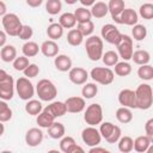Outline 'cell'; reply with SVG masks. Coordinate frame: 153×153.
<instances>
[{"instance_id": "obj_28", "label": "cell", "mask_w": 153, "mask_h": 153, "mask_svg": "<svg viewBox=\"0 0 153 153\" xmlns=\"http://www.w3.org/2000/svg\"><path fill=\"white\" fill-rule=\"evenodd\" d=\"M54 121H55V118L49 112H47L45 110H42L37 115V120H36L38 127H41V128H49Z\"/></svg>"}, {"instance_id": "obj_51", "label": "cell", "mask_w": 153, "mask_h": 153, "mask_svg": "<svg viewBox=\"0 0 153 153\" xmlns=\"http://www.w3.org/2000/svg\"><path fill=\"white\" fill-rule=\"evenodd\" d=\"M75 152H80V153H84V148L80 147L79 145H76V142H74L67 151V153H75Z\"/></svg>"}, {"instance_id": "obj_12", "label": "cell", "mask_w": 153, "mask_h": 153, "mask_svg": "<svg viewBox=\"0 0 153 153\" xmlns=\"http://www.w3.org/2000/svg\"><path fill=\"white\" fill-rule=\"evenodd\" d=\"M118 103L122 106L129 109H136V99H135V91L130 88H123L118 93Z\"/></svg>"}, {"instance_id": "obj_44", "label": "cell", "mask_w": 153, "mask_h": 153, "mask_svg": "<svg viewBox=\"0 0 153 153\" xmlns=\"http://www.w3.org/2000/svg\"><path fill=\"white\" fill-rule=\"evenodd\" d=\"M29 59L23 55V56H17L14 60H13V68L16 71H19V72H23L27 66H29Z\"/></svg>"}, {"instance_id": "obj_15", "label": "cell", "mask_w": 153, "mask_h": 153, "mask_svg": "<svg viewBox=\"0 0 153 153\" xmlns=\"http://www.w3.org/2000/svg\"><path fill=\"white\" fill-rule=\"evenodd\" d=\"M43 141V131L39 128H30L25 134V143L30 147H36Z\"/></svg>"}, {"instance_id": "obj_42", "label": "cell", "mask_w": 153, "mask_h": 153, "mask_svg": "<svg viewBox=\"0 0 153 153\" xmlns=\"http://www.w3.org/2000/svg\"><path fill=\"white\" fill-rule=\"evenodd\" d=\"M76 29L82 33V36L85 37H88L92 35L93 30H94V24L92 20H87V22H84V23H78V26Z\"/></svg>"}, {"instance_id": "obj_8", "label": "cell", "mask_w": 153, "mask_h": 153, "mask_svg": "<svg viewBox=\"0 0 153 153\" xmlns=\"http://www.w3.org/2000/svg\"><path fill=\"white\" fill-rule=\"evenodd\" d=\"M117 47V51H118V55L124 60V61H128L131 59V55H133V38L128 35H121V38H120V42L116 44Z\"/></svg>"}, {"instance_id": "obj_30", "label": "cell", "mask_w": 153, "mask_h": 153, "mask_svg": "<svg viewBox=\"0 0 153 153\" xmlns=\"http://www.w3.org/2000/svg\"><path fill=\"white\" fill-rule=\"evenodd\" d=\"M39 47L36 42H32V41H27L23 44V48H22V51L23 54L26 56V57H33L38 54L39 51Z\"/></svg>"}, {"instance_id": "obj_17", "label": "cell", "mask_w": 153, "mask_h": 153, "mask_svg": "<svg viewBox=\"0 0 153 153\" xmlns=\"http://www.w3.org/2000/svg\"><path fill=\"white\" fill-rule=\"evenodd\" d=\"M137 20H139V14L133 8H124L120 14V24L133 26L137 24Z\"/></svg>"}, {"instance_id": "obj_47", "label": "cell", "mask_w": 153, "mask_h": 153, "mask_svg": "<svg viewBox=\"0 0 153 153\" xmlns=\"http://www.w3.org/2000/svg\"><path fill=\"white\" fill-rule=\"evenodd\" d=\"M114 127H115V124L111 122H103L100 124V128H99V133H100L102 137L106 139L111 134V131L114 130Z\"/></svg>"}, {"instance_id": "obj_34", "label": "cell", "mask_w": 153, "mask_h": 153, "mask_svg": "<svg viewBox=\"0 0 153 153\" xmlns=\"http://www.w3.org/2000/svg\"><path fill=\"white\" fill-rule=\"evenodd\" d=\"M118 149L122 153H129L133 151V143L134 140L130 136H121L118 139Z\"/></svg>"}, {"instance_id": "obj_50", "label": "cell", "mask_w": 153, "mask_h": 153, "mask_svg": "<svg viewBox=\"0 0 153 153\" xmlns=\"http://www.w3.org/2000/svg\"><path fill=\"white\" fill-rule=\"evenodd\" d=\"M145 131L146 135L153 140V118H149L145 124Z\"/></svg>"}, {"instance_id": "obj_27", "label": "cell", "mask_w": 153, "mask_h": 153, "mask_svg": "<svg viewBox=\"0 0 153 153\" xmlns=\"http://www.w3.org/2000/svg\"><path fill=\"white\" fill-rule=\"evenodd\" d=\"M84 41V36L82 33L78 30V29H71L67 33V42L68 44L73 45V47H78Z\"/></svg>"}, {"instance_id": "obj_45", "label": "cell", "mask_w": 153, "mask_h": 153, "mask_svg": "<svg viewBox=\"0 0 153 153\" xmlns=\"http://www.w3.org/2000/svg\"><path fill=\"white\" fill-rule=\"evenodd\" d=\"M24 73V76L26 78H35L39 74V67L36 65V63H29V66L23 71Z\"/></svg>"}, {"instance_id": "obj_1", "label": "cell", "mask_w": 153, "mask_h": 153, "mask_svg": "<svg viewBox=\"0 0 153 153\" xmlns=\"http://www.w3.org/2000/svg\"><path fill=\"white\" fill-rule=\"evenodd\" d=\"M136 109L148 110L153 104V92L149 84H140L135 90Z\"/></svg>"}, {"instance_id": "obj_21", "label": "cell", "mask_w": 153, "mask_h": 153, "mask_svg": "<svg viewBox=\"0 0 153 153\" xmlns=\"http://www.w3.org/2000/svg\"><path fill=\"white\" fill-rule=\"evenodd\" d=\"M153 142L152 139H149L147 135H141V136H137L135 140H134V143H133V149L139 152V153H145L148 151L151 143Z\"/></svg>"}, {"instance_id": "obj_20", "label": "cell", "mask_w": 153, "mask_h": 153, "mask_svg": "<svg viewBox=\"0 0 153 153\" xmlns=\"http://www.w3.org/2000/svg\"><path fill=\"white\" fill-rule=\"evenodd\" d=\"M55 68L60 72H68L72 68V59L65 54H57L54 59Z\"/></svg>"}, {"instance_id": "obj_29", "label": "cell", "mask_w": 153, "mask_h": 153, "mask_svg": "<svg viewBox=\"0 0 153 153\" xmlns=\"http://www.w3.org/2000/svg\"><path fill=\"white\" fill-rule=\"evenodd\" d=\"M47 35L50 39L53 41H56V39H60L63 35V27L59 24V23H53L48 26L47 29Z\"/></svg>"}, {"instance_id": "obj_31", "label": "cell", "mask_w": 153, "mask_h": 153, "mask_svg": "<svg viewBox=\"0 0 153 153\" xmlns=\"http://www.w3.org/2000/svg\"><path fill=\"white\" fill-rule=\"evenodd\" d=\"M42 110H43V108H42V103L39 100L31 98L25 104V111L31 116H37Z\"/></svg>"}, {"instance_id": "obj_59", "label": "cell", "mask_w": 153, "mask_h": 153, "mask_svg": "<svg viewBox=\"0 0 153 153\" xmlns=\"http://www.w3.org/2000/svg\"><path fill=\"white\" fill-rule=\"evenodd\" d=\"M76 1H79V0H65V2L68 4V5H74Z\"/></svg>"}, {"instance_id": "obj_54", "label": "cell", "mask_w": 153, "mask_h": 153, "mask_svg": "<svg viewBox=\"0 0 153 153\" xmlns=\"http://www.w3.org/2000/svg\"><path fill=\"white\" fill-rule=\"evenodd\" d=\"M97 152H103V153H108L109 151H108V149H105V148L98 147V146H94V147H91V148H90V153H97Z\"/></svg>"}, {"instance_id": "obj_23", "label": "cell", "mask_w": 153, "mask_h": 153, "mask_svg": "<svg viewBox=\"0 0 153 153\" xmlns=\"http://www.w3.org/2000/svg\"><path fill=\"white\" fill-rule=\"evenodd\" d=\"M48 129V134H49V136L51 137V139H55V140H57V139H61L62 136H65V133H66V128H65V126L61 123V122H53V124L49 127V128H47Z\"/></svg>"}, {"instance_id": "obj_33", "label": "cell", "mask_w": 153, "mask_h": 153, "mask_svg": "<svg viewBox=\"0 0 153 153\" xmlns=\"http://www.w3.org/2000/svg\"><path fill=\"white\" fill-rule=\"evenodd\" d=\"M97 92H98V86L94 82H85L82 86V90H81L82 98H85V99L93 98L97 94Z\"/></svg>"}, {"instance_id": "obj_11", "label": "cell", "mask_w": 153, "mask_h": 153, "mask_svg": "<svg viewBox=\"0 0 153 153\" xmlns=\"http://www.w3.org/2000/svg\"><path fill=\"white\" fill-rule=\"evenodd\" d=\"M100 35H102V38L105 39L108 43L110 44H117L120 42V38H121V32L120 30L112 25V24H105L102 26V30H100Z\"/></svg>"}, {"instance_id": "obj_43", "label": "cell", "mask_w": 153, "mask_h": 153, "mask_svg": "<svg viewBox=\"0 0 153 153\" xmlns=\"http://www.w3.org/2000/svg\"><path fill=\"white\" fill-rule=\"evenodd\" d=\"M139 14L143 18V19H152L153 18V4L151 2H146L143 5L140 6L139 8Z\"/></svg>"}, {"instance_id": "obj_37", "label": "cell", "mask_w": 153, "mask_h": 153, "mask_svg": "<svg viewBox=\"0 0 153 153\" xmlns=\"http://www.w3.org/2000/svg\"><path fill=\"white\" fill-rule=\"evenodd\" d=\"M102 60H103L105 66L112 67V66H115L118 62V54L116 51H114V50H108V51L103 53Z\"/></svg>"}, {"instance_id": "obj_9", "label": "cell", "mask_w": 153, "mask_h": 153, "mask_svg": "<svg viewBox=\"0 0 153 153\" xmlns=\"http://www.w3.org/2000/svg\"><path fill=\"white\" fill-rule=\"evenodd\" d=\"M81 140L87 146L94 147V146H98L100 143L102 135L97 128H94L93 126H88L81 131Z\"/></svg>"}, {"instance_id": "obj_35", "label": "cell", "mask_w": 153, "mask_h": 153, "mask_svg": "<svg viewBox=\"0 0 153 153\" xmlns=\"http://www.w3.org/2000/svg\"><path fill=\"white\" fill-rule=\"evenodd\" d=\"M73 14H74V17H75L76 23H84V22L91 20V18H92L91 11L87 10L86 7H79V8H76Z\"/></svg>"}, {"instance_id": "obj_32", "label": "cell", "mask_w": 153, "mask_h": 153, "mask_svg": "<svg viewBox=\"0 0 153 153\" xmlns=\"http://www.w3.org/2000/svg\"><path fill=\"white\" fill-rule=\"evenodd\" d=\"M59 24L63 27V29H73L74 25L76 24L75 17L73 13L71 12H66L63 14H61L60 19H59Z\"/></svg>"}, {"instance_id": "obj_25", "label": "cell", "mask_w": 153, "mask_h": 153, "mask_svg": "<svg viewBox=\"0 0 153 153\" xmlns=\"http://www.w3.org/2000/svg\"><path fill=\"white\" fill-rule=\"evenodd\" d=\"M131 60L134 61V63L141 66V65H147L149 61H151V54L147 51V50H136V51H133V55H131Z\"/></svg>"}, {"instance_id": "obj_48", "label": "cell", "mask_w": 153, "mask_h": 153, "mask_svg": "<svg viewBox=\"0 0 153 153\" xmlns=\"http://www.w3.org/2000/svg\"><path fill=\"white\" fill-rule=\"evenodd\" d=\"M75 142V140L72 137V136H62L61 137V141H60V149L65 153H67L68 148Z\"/></svg>"}, {"instance_id": "obj_40", "label": "cell", "mask_w": 153, "mask_h": 153, "mask_svg": "<svg viewBox=\"0 0 153 153\" xmlns=\"http://www.w3.org/2000/svg\"><path fill=\"white\" fill-rule=\"evenodd\" d=\"M131 35H133V38H134L135 41H142V39H145L146 36H147V29H146L145 25L135 24V25H133Z\"/></svg>"}, {"instance_id": "obj_19", "label": "cell", "mask_w": 153, "mask_h": 153, "mask_svg": "<svg viewBox=\"0 0 153 153\" xmlns=\"http://www.w3.org/2000/svg\"><path fill=\"white\" fill-rule=\"evenodd\" d=\"M43 110H45L47 112H49L54 118L56 117H61L63 116L66 112H67V109H66V105H65V102H51L49 105H47Z\"/></svg>"}, {"instance_id": "obj_58", "label": "cell", "mask_w": 153, "mask_h": 153, "mask_svg": "<svg viewBox=\"0 0 153 153\" xmlns=\"http://www.w3.org/2000/svg\"><path fill=\"white\" fill-rule=\"evenodd\" d=\"M4 131H5V126L2 124V122L0 121V136L4 134Z\"/></svg>"}, {"instance_id": "obj_56", "label": "cell", "mask_w": 153, "mask_h": 153, "mask_svg": "<svg viewBox=\"0 0 153 153\" xmlns=\"http://www.w3.org/2000/svg\"><path fill=\"white\" fill-rule=\"evenodd\" d=\"M80 2H81V5H84V6H92L94 2H96V0H79Z\"/></svg>"}, {"instance_id": "obj_36", "label": "cell", "mask_w": 153, "mask_h": 153, "mask_svg": "<svg viewBox=\"0 0 153 153\" xmlns=\"http://www.w3.org/2000/svg\"><path fill=\"white\" fill-rule=\"evenodd\" d=\"M137 76L142 80L149 81L153 79V67L151 65H141L137 69Z\"/></svg>"}, {"instance_id": "obj_2", "label": "cell", "mask_w": 153, "mask_h": 153, "mask_svg": "<svg viewBox=\"0 0 153 153\" xmlns=\"http://www.w3.org/2000/svg\"><path fill=\"white\" fill-rule=\"evenodd\" d=\"M85 49L91 61H98L103 55V39L99 36H88L85 42Z\"/></svg>"}, {"instance_id": "obj_10", "label": "cell", "mask_w": 153, "mask_h": 153, "mask_svg": "<svg viewBox=\"0 0 153 153\" xmlns=\"http://www.w3.org/2000/svg\"><path fill=\"white\" fill-rule=\"evenodd\" d=\"M14 80L10 74H7L0 81V99L11 100L14 96Z\"/></svg>"}, {"instance_id": "obj_6", "label": "cell", "mask_w": 153, "mask_h": 153, "mask_svg": "<svg viewBox=\"0 0 153 153\" xmlns=\"http://www.w3.org/2000/svg\"><path fill=\"white\" fill-rule=\"evenodd\" d=\"M14 87H16V91H17L19 98L23 100H29L35 94V87H33L32 82L29 80V78H26V76L19 78L16 81Z\"/></svg>"}, {"instance_id": "obj_14", "label": "cell", "mask_w": 153, "mask_h": 153, "mask_svg": "<svg viewBox=\"0 0 153 153\" xmlns=\"http://www.w3.org/2000/svg\"><path fill=\"white\" fill-rule=\"evenodd\" d=\"M68 72V78L74 85H84L87 81L88 73L81 67H73Z\"/></svg>"}, {"instance_id": "obj_52", "label": "cell", "mask_w": 153, "mask_h": 153, "mask_svg": "<svg viewBox=\"0 0 153 153\" xmlns=\"http://www.w3.org/2000/svg\"><path fill=\"white\" fill-rule=\"evenodd\" d=\"M42 2H43V0H26V4L32 8H36V7L41 6Z\"/></svg>"}, {"instance_id": "obj_26", "label": "cell", "mask_w": 153, "mask_h": 153, "mask_svg": "<svg viewBox=\"0 0 153 153\" xmlns=\"http://www.w3.org/2000/svg\"><path fill=\"white\" fill-rule=\"evenodd\" d=\"M116 118L120 123H123V124H127L129 122H131L133 120V112L129 108H126V106H121L116 110Z\"/></svg>"}, {"instance_id": "obj_3", "label": "cell", "mask_w": 153, "mask_h": 153, "mask_svg": "<svg viewBox=\"0 0 153 153\" xmlns=\"http://www.w3.org/2000/svg\"><path fill=\"white\" fill-rule=\"evenodd\" d=\"M37 96L43 102H51L57 96V88L49 79H41L36 86Z\"/></svg>"}, {"instance_id": "obj_16", "label": "cell", "mask_w": 153, "mask_h": 153, "mask_svg": "<svg viewBox=\"0 0 153 153\" xmlns=\"http://www.w3.org/2000/svg\"><path fill=\"white\" fill-rule=\"evenodd\" d=\"M124 10V0H109L108 11L111 14V18L120 24V14Z\"/></svg>"}, {"instance_id": "obj_4", "label": "cell", "mask_w": 153, "mask_h": 153, "mask_svg": "<svg viewBox=\"0 0 153 153\" xmlns=\"http://www.w3.org/2000/svg\"><path fill=\"white\" fill-rule=\"evenodd\" d=\"M1 23L4 26V31L12 37L18 36V33L23 26L19 17L16 13H6L5 16H2Z\"/></svg>"}, {"instance_id": "obj_18", "label": "cell", "mask_w": 153, "mask_h": 153, "mask_svg": "<svg viewBox=\"0 0 153 153\" xmlns=\"http://www.w3.org/2000/svg\"><path fill=\"white\" fill-rule=\"evenodd\" d=\"M39 49H41L42 54H43L44 56H47V57H55V56L59 54V50H60L57 43H56L55 41H53V39H47V41H44V42L41 44Z\"/></svg>"}, {"instance_id": "obj_5", "label": "cell", "mask_w": 153, "mask_h": 153, "mask_svg": "<svg viewBox=\"0 0 153 153\" xmlns=\"http://www.w3.org/2000/svg\"><path fill=\"white\" fill-rule=\"evenodd\" d=\"M90 76L100 85H110L115 79V73L108 67H94L91 69Z\"/></svg>"}, {"instance_id": "obj_24", "label": "cell", "mask_w": 153, "mask_h": 153, "mask_svg": "<svg viewBox=\"0 0 153 153\" xmlns=\"http://www.w3.org/2000/svg\"><path fill=\"white\" fill-rule=\"evenodd\" d=\"M0 57L4 62H13L17 57V49L11 44H5L0 50Z\"/></svg>"}, {"instance_id": "obj_13", "label": "cell", "mask_w": 153, "mask_h": 153, "mask_svg": "<svg viewBox=\"0 0 153 153\" xmlns=\"http://www.w3.org/2000/svg\"><path fill=\"white\" fill-rule=\"evenodd\" d=\"M65 105H66L67 112L79 114L85 109L86 103H85V98L82 97H69L65 100Z\"/></svg>"}, {"instance_id": "obj_39", "label": "cell", "mask_w": 153, "mask_h": 153, "mask_svg": "<svg viewBox=\"0 0 153 153\" xmlns=\"http://www.w3.org/2000/svg\"><path fill=\"white\" fill-rule=\"evenodd\" d=\"M12 118V109L8 106V104L6 103V100H0V121L4 122H8Z\"/></svg>"}, {"instance_id": "obj_46", "label": "cell", "mask_w": 153, "mask_h": 153, "mask_svg": "<svg viewBox=\"0 0 153 153\" xmlns=\"http://www.w3.org/2000/svg\"><path fill=\"white\" fill-rule=\"evenodd\" d=\"M32 35H33L32 27L29 26V25H23L20 31H19V33H18V37L20 39H23V41H29L32 37Z\"/></svg>"}, {"instance_id": "obj_49", "label": "cell", "mask_w": 153, "mask_h": 153, "mask_svg": "<svg viewBox=\"0 0 153 153\" xmlns=\"http://www.w3.org/2000/svg\"><path fill=\"white\" fill-rule=\"evenodd\" d=\"M121 128L118 127V126H115L114 127V130L111 131V134L105 139V141L106 142H109V143H116L117 141H118V139L121 137Z\"/></svg>"}, {"instance_id": "obj_57", "label": "cell", "mask_w": 153, "mask_h": 153, "mask_svg": "<svg viewBox=\"0 0 153 153\" xmlns=\"http://www.w3.org/2000/svg\"><path fill=\"white\" fill-rule=\"evenodd\" d=\"M6 75H7V73H6L4 69H0V81H1Z\"/></svg>"}, {"instance_id": "obj_7", "label": "cell", "mask_w": 153, "mask_h": 153, "mask_svg": "<svg viewBox=\"0 0 153 153\" xmlns=\"http://www.w3.org/2000/svg\"><path fill=\"white\" fill-rule=\"evenodd\" d=\"M84 120H85L86 124H88V126L94 127L97 124H100L103 121V109H102L100 104H98V103L90 104L86 108Z\"/></svg>"}, {"instance_id": "obj_55", "label": "cell", "mask_w": 153, "mask_h": 153, "mask_svg": "<svg viewBox=\"0 0 153 153\" xmlns=\"http://www.w3.org/2000/svg\"><path fill=\"white\" fill-rule=\"evenodd\" d=\"M7 13V7H6V4L4 1H0V16H5Z\"/></svg>"}, {"instance_id": "obj_41", "label": "cell", "mask_w": 153, "mask_h": 153, "mask_svg": "<svg viewBox=\"0 0 153 153\" xmlns=\"http://www.w3.org/2000/svg\"><path fill=\"white\" fill-rule=\"evenodd\" d=\"M61 10H62L61 0H48L45 4V11L51 16L57 14Z\"/></svg>"}, {"instance_id": "obj_22", "label": "cell", "mask_w": 153, "mask_h": 153, "mask_svg": "<svg viewBox=\"0 0 153 153\" xmlns=\"http://www.w3.org/2000/svg\"><path fill=\"white\" fill-rule=\"evenodd\" d=\"M90 11H91L92 17H94L97 19L104 18L109 13V11H108V4L103 2V1H97V2H94L92 5V7H91Z\"/></svg>"}, {"instance_id": "obj_38", "label": "cell", "mask_w": 153, "mask_h": 153, "mask_svg": "<svg viewBox=\"0 0 153 153\" xmlns=\"http://www.w3.org/2000/svg\"><path fill=\"white\" fill-rule=\"evenodd\" d=\"M131 73V66L130 63H128L127 61H122V62H117L115 65V74L118 76H127Z\"/></svg>"}, {"instance_id": "obj_53", "label": "cell", "mask_w": 153, "mask_h": 153, "mask_svg": "<svg viewBox=\"0 0 153 153\" xmlns=\"http://www.w3.org/2000/svg\"><path fill=\"white\" fill-rule=\"evenodd\" d=\"M6 41H7V33L5 31L0 30V48H2L6 44Z\"/></svg>"}]
</instances>
